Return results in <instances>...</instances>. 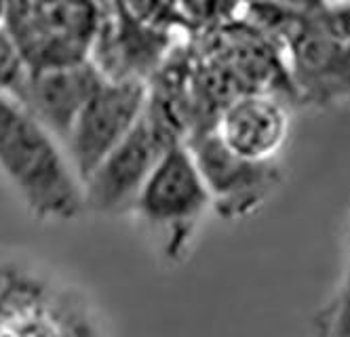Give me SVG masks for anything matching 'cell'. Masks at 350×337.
Instances as JSON below:
<instances>
[{"label": "cell", "instance_id": "obj_4", "mask_svg": "<svg viewBox=\"0 0 350 337\" xmlns=\"http://www.w3.org/2000/svg\"><path fill=\"white\" fill-rule=\"evenodd\" d=\"M180 139L171 120L148 101L137 126L83 181L85 211L99 215L129 213L163 152Z\"/></svg>", "mask_w": 350, "mask_h": 337}, {"label": "cell", "instance_id": "obj_1", "mask_svg": "<svg viewBox=\"0 0 350 337\" xmlns=\"http://www.w3.org/2000/svg\"><path fill=\"white\" fill-rule=\"evenodd\" d=\"M0 173L40 221L64 224L85 211L83 184L62 141L5 95H0Z\"/></svg>", "mask_w": 350, "mask_h": 337}, {"label": "cell", "instance_id": "obj_13", "mask_svg": "<svg viewBox=\"0 0 350 337\" xmlns=\"http://www.w3.org/2000/svg\"><path fill=\"white\" fill-rule=\"evenodd\" d=\"M277 3L297 19L319 17L323 13V9L327 7L325 0H277Z\"/></svg>", "mask_w": 350, "mask_h": 337}, {"label": "cell", "instance_id": "obj_2", "mask_svg": "<svg viewBox=\"0 0 350 337\" xmlns=\"http://www.w3.org/2000/svg\"><path fill=\"white\" fill-rule=\"evenodd\" d=\"M0 337H106L79 289L21 259H0Z\"/></svg>", "mask_w": 350, "mask_h": 337}, {"label": "cell", "instance_id": "obj_3", "mask_svg": "<svg viewBox=\"0 0 350 337\" xmlns=\"http://www.w3.org/2000/svg\"><path fill=\"white\" fill-rule=\"evenodd\" d=\"M211 194L190 148L173 141L142 186L131 211L167 262H182L190 253L207 213Z\"/></svg>", "mask_w": 350, "mask_h": 337}, {"label": "cell", "instance_id": "obj_9", "mask_svg": "<svg viewBox=\"0 0 350 337\" xmlns=\"http://www.w3.org/2000/svg\"><path fill=\"white\" fill-rule=\"evenodd\" d=\"M289 55L293 87L304 101L325 106L350 97V46L334 40L317 17L302 19Z\"/></svg>", "mask_w": 350, "mask_h": 337}, {"label": "cell", "instance_id": "obj_10", "mask_svg": "<svg viewBox=\"0 0 350 337\" xmlns=\"http://www.w3.org/2000/svg\"><path fill=\"white\" fill-rule=\"evenodd\" d=\"M28 74L30 68L15 34H11L0 23V95L17 101L23 87H26Z\"/></svg>", "mask_w": 350, "mask_h": 337}, {"label": "cell", "instance_id": "obj_14", "mask_svg": "<svg viewBox=\"0 0 350 337\" xmlns=\"http://www.w3.org/2000/svg\"><path fill=\"white\" fill-rule=\"evenodd\" d=\"M327 5H342V3H350V0H325Z\"/></svg>", "mask_w": 350, "mask_h": 337}, {"label": "cell", "instance_id": "obj_8", "mask_svg": "<svg viewBox=\"0 0 350 337\" xmlns=\"http://www.w3.org/2000/svg\"><path fill=\"white\" fill-rule=\"evenodd\" d=\"M102 81V70L89 59L38 68L30 70L17 101L64 146L74 120Z\"/></svg>", "mask_w": 350, "mask_h": 337}, {"label": "cell", "instance_id": "obj_7", "mask_svg": "<svg viewBox=\"0 0 350 337\" xmlns=\"http://www.w3.org/2000/svg\"><path fill=\"white\" fill-rule=\"evenodd\" d=\"M289 110L277 95L252 91L221 108L211 131L232 157L268 165L283 152L289 137Z\"/></svg>", "mask_w": 350, "mask_h": 337}, {"label": "cell", "instance_id": "obj_11", "mask_svg": "<svg viewBox=\"0 0 350 337\" xmlns=\"http://www.w3.org/2000/svg\"><path fill=\"white\" fill-rule=\"evenodd\" d=\"M325 335L327 337H350V259L344 270V276L340 280V287L325 308Z\"/></svg>", "mask_w": 350, "mask_h": 337}, {"label": "cell", "instance_id": "obj_12", "mask_svg": "<svg viewBox=\"0 0 350 337\" xmlns=\"http://www.w3.org/2000/svg\"><path fill=\"white\" fill-rule=\"evenodd\" d=\"M317 19L334 40L344 46H350V3L327 5Z\"/></svg>", "mask_w": 350, "mask_h": 337}, {"label": "cell", "instance_id": "obj_6", "mask_svg": "<svg viewBox=\"0 0 350 337\" xmlns=\"http://www.w3.org/2000/svg\"><path fill=\"white\" fill-rule=\"evenodd\" d=\"M201 169L211 194L213 211L224 219L245 217L270 196L279 186L281 171L277 163H247L224 148L211 129L184 139Z\"/></svg>", "mask_w": 350, "mask_h": 337}, {"label": "cell", "instance_id": "obj_5", "mask_svg": "<svg viewBox=\"0 0 350 337\" xmlns=\"http://www.w3.org/2000/svg\"><path fill=\"white\" fill-rule=\"evenodd\" d=\"M150 101L142 79H110L93 91L64 141L81 184L142 120Z\"/></svg>", "mask_w": 350, "mask_h": 337}]
</instances>
